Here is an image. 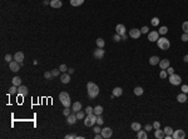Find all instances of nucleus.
<instances>
[{
	"label": "nucleus",
	"instance_id": "11",
	"mask_svg": "<svg viewBox=\"0 0 188 139\" xmlns=\"http://www.w3.org/2000/svg\"><path fill=\"white\" fill-rule=\"evenodd\" d=\"M159 39V33L158 32H150V33H148V40L149 41H157Z\"/></svg>",
	"mask_w": 188,
	"mask_h": 139
},
{
	"label": "nucleus",
	"instance_id": "19",
	"mask_svg": "<svg viewBox=\"0 0 188 139\" xmlns=\"http://www.w3.org/2000/svg\"><path fill=\"white\" fill-rule=\"evenodd\" d=\"M14 60H16L18 63H23V60H24V54H23L21 51H16L15 55H14Z\"/></svg>",
	"mask_w": 188,
	"mask_h": 139
},
{
	"label": "nucleus",
	"instance_id": "38",
	"mask_svg": "<svg viewBox=\"0 0 188 139\" xmlns=\"http://www.w3.org/2000/svg\"><path fill=\"white\" fill-rule=\"evenodd\" d=\"M150 23H152V25H153V26H157V25L159 24V19H158V18H153Z\"/></svg>",
	"mask_w": 188,
	"mask_h": 139
},
{
	"label": "nucleus",
	"instance_id": "56",
	"mask_svg": "<svg viewBox=\"0 0 188 139\" xmlns=\"http://www.w3.org/2000/svg\"><path fill=\"white\" fill-rule=\"evenodd\" d=\"M122 39H123V40H125V39H127V35H125V34L122 35Z\"/></svg>",
	"mask_w": 188,
	"mask_h": 139
},
{
	"label": "nucleus",
	"instance_id": "55",
	"mask_svg": "<svg viewBox=\"0 0 188 139\" xmlns=\"http://www.w3.org/2000/svg\"><path fill=\"white\" fill-rule=\"evenodd\" d=\"M183 60H184L186 63H188V55H184V58H183Z\"/></svg>",
	"mask_w": 188,
	"mask_h": 139
},
{
	"label": "nucleus",
	"instance_id": "12",
	"mask_svg": "<svg viewBox=\"0 0 188 139\" xmlns=\"http://www.w3.org/2000/svg\"><path fill=\"white\" fill-rule=\"evenodd\" d=\"M102 135H103V138H111L112 137V134H113V132H112V129L109 128V127H107V128H104V129H102Z\"/></svg>",
	"mask_w": 188,
	"mask_h": 139
},
{
	"label": "nucleus",
	"instance_id": "3",
	"mask_svg": "<svg viewBox=\"0 0 188 139\" xmlns=\"http://www.w3.org/2000/svg\"><path fill=\"white\" fill-rule=\"evenodd\" d=\"M97 114L92 113V114H88V117L84 118V125L85 127H93L95 123H97Z\"/></svg>",
	"mask_w": 188,
	"mask_h": 139
},
{
	"label": "nucleus",
	"instance_id": "31",
	"mask_svg": "<svg viewBox=\"0 0 188 139\" xmlns=\"http://www.w3.org/2000/svg\"><path fill=\"white\" fill-rule=\"evenodd\" d=\"M15 93H18V87L13 85L11 88L8 89V94H15Z\"/></svg>",
	"mask_w": 188,
	"mask_h": 139
},
{
	"label": "nucleus",
	"instance_id": "25",
	"mask_svg": "<svg viewBox=\"0 0 188 139\" xmlns=\"http://www.w3.org/2000/svg\"><path fill=\"white\" fill-rule=\"evenodd\" d=\"M122 94H123V89H122V88L117 87V88L113 89V95H114V97H120Z\"/></svg>",
	"mask_w": 188,
	"mask_h": 139
},
{
	"label": "nucleus",
	"instance_id": "28",
	"mask_svg": "<svg viewBox=\"0 0 188 139\" xmlns=\"http://www.w3.org/2000/svg\"><path fill=\"white\" fill-rule=\"evenodd\" d=\"M95 43H97V46H98V48H104V45H105V41H104V39H102V38H98Z\"/></svg>",
	"mask_w": 188,
	"mask_h": 139
},
{
	"label": "nucleus",
	"instance_id": "27",
	"mask_svg": "<svg viewBox=\"0 0 188 139\" xmlns=\"http://www.w3.org/2000/svg\"><path fill=\"white\" fill-rule=\"evenodd\" d=\"M94 114H97V115H102V113H103V106L102 105H97L95 108H94V112H93Z\"/></svg>",
	"mask_w": 188,
	"mask_h": 139
},
{
	"label": "nucleus",
	"instance_id": "43",
	"mask_svg": "<svg viewBox=\"0 0 188 139\" xmlns=\"http://www.w3.org/2000/svg\"><path fill=\"white\" fill-rule=\"evenodd\" d=\"M181 40H182V41H188V34L187 33H183V34H182Z\"/></svg>",
	"mask_w": 188,
	"mask_h": 139
},
{
	"label": "nucleus",
	"instance_id": "20",
	"mask_svg": "<svg viewBox=\"0 0 188 139\" xmlns=\"http://www.w3.org/2000/svg\"><path fill=\"white\" fill-rule=\"evenodd\" d=\"M137 138L138 139H147L148 138V134H147V130L144 129V130H138L137 132Z\"/></svg>",
	"mask_w": 188,
	"mask_h": 139
},
{
	"label": "nucleus",
	"instance_id": "35",
	"mask_svg": "<svg viewBox=\"0 0 188 139\" xmlns=\"http://www.w3.org/2000/svg\"><path fill=\"white\" fill-rule=\"evenodd\" d=\"M103 123H104L103 117H102V115H98V117H97V124H98V125H102Z\"/></svg>",
	"mask_w": 188,
	"mask_h": 139
},
{
	"label": "nucleus",
	"instance_id": "47",
	"mask_svg": "<svg viewBox=\"0 0 188 139\" xmlns=\"http://www.w3.org/2000/svg\"><path fill=\"white\" fill-rule=\"evenodd\" d=\"M44 76H45L46 79H50V78L53 76V75H51V71H45V73H44Z\"/></svg>",
	"mask_w": 188,
	"mask_h": 139
},
{
	"label": "nucleus",
	"instance_id": "15",
	"mask_svg": "<svg viewBox=\"0 0 188 139\" xmlns=\"http://www.w3.org/2000/svg\"><path fill=\"white\" fill-rule=\"evenodd\" d=\"M18 94L21 95V97H25V95L28 94V88H26L25 85H20V87H18Z\"/></svg>",
	"mask_w": 188,
	"mask_h": 139
},
{
	"label": "nucleus",
	"instance_id": "5",
	"mask_svg": "<svg viewBox=\"0 0 188 139\" xmlns=\"http://www.w3.org/2000/svg\"><path fill=\"white\" fill-rule=\"evenodd\" d=\"M168 80H169V83H171L172 85H179V84L182 83V78H181L178 74H172V75H169Z\"/></svg>",
	"mask_w": 188,
	"mask_h": 139
},
{
	"label": "nucleus",
	"instance_id": "16",
	"mask_svg": "<svg viewBox=\"0 0 188 139\" xmlns=\"http://www.w3.org/2000/svg\"><path fill=\"white\" fill-rule=\"evenodd\" d=\"M163 130H164V134H166V137H164V138H166V139H171V138H172V134H173V132H174V130H173L171 127H166Z\"/></svg>",
	"mask_w": 188,
	"mask_h": 139
},
{
	"label": "nucleus",
	"instance_id": "9",
	"mask_svg": "<svg viewBox=\"0 0 188 139\" xmlns=\"http://www.w3.org/2000/svg\"><path fill=\"white\" fill-rule=\"evenodd\" d=\"M141 35H142V32H141V30H138V29H136V28L129 30V36H130V38H133V39H138Z\"/></svg>",
	"mask_w": 188,
	"mask_h": 139
},
{
	"label": "nucleus",
	"instance_id": "39",
	"mask_svg": "<svg viewBox=\"0 0 188 139\" xmlns=\"http://www.w3.org/2000/svg\"><path fill=\"white\" fill-rule=\"evenodd\" d=\"M59 70H60L62 73H67V70H68V67H67L65 64H62V65L59 67Z\"/></svg>",
	"mask_w": 188,
	"mask_h": 139
},
{
	"label": "nucleus",
	"instance_id": "44",
	"mask_svg": "<svg viewBox=\"0 0 188 139\" xmlns=\"http://www.w3.org/2000/svg\"><path fill=\"white\" fill-rule=\"evenodd\" d=\"M85 112H87V114H92V113L94 112V108H92V106H87Z\"/></svg>",
	"mask_w": 188,
	"mask_h": 139
},
{
	"label": "nucleus",
	"instance_id": "8",
	"mask_svg": "<svg viewBox=\"0 0 188 139\" xmlns=\"http://www.w3.org/2000/svg\"><path fill=\"white\" fill-rule=\"evenodd\" d=\"M93 55H94L95 59H102V58L104 57V50H103V48H97V49L93 51Z\"/></svg>",
	"mask_w": 188,
	"mask_h": 139
},
{
	"label": "nucleus",
	"instance_id": "1",
	"mask_svg": "<svg viewBox=\"0 0 188 139\" xmlns=\"http://www.w3.org/2000/svg\"><path fill=\"white\" fill-rule=\"evenodd\" d=\"M87 90H88V97L92 98V99L97 98L98 94H99V87H98L95 83H93V81H88V84H87Z\"/></svg>",
	"mask_w": 188,
	"mask_h": 139
},
{
	"label": "nucleus",
	"instance_id": "13",
	"mask_svg": "<svg viewBox=\"0 0 188 139\" xmlns=\"http://www.w3.org/2000/svg\"><path fill=\"white\" fill-rule=\"evenodd\" d=\"M60 80H62L63 84H68V83L70 81V74H69V73H63V74L60 75Z\"/></svg>",
	"mask_w": 188,
	"mask_h": 139
},
{
	"label": "nucleus",
	"instance_id": "52",
	"mask_svg": "<svg viewBox=\"0 0 188 139\" xmlns=\"http://www.w3.org/2000/svg\"><path fill=\"white\" fill-rule=\"evenodd\" d=\"M93 130H94V133H95V134H97V133H100V132H102V129L99 128V125H98V127H94V128H93Z\"/></svg>",
	"mask_w": 188,
	"mask_h": 139
},
{
	"label": "nucleus",
	"instance_id": "4",
	"mask_svg": "<svg viewBox=\"0 0 188 139\" xmlns=\"http://www.w3.org/2000/svg\"><path fill=\"white\" fill-rule=\"evenodd\" d=\"M157 44H158V48L160 50H168L169 46H171V43H169V40L167 38H159L157 40Z\"/></svg>",
	"mask_w": 188,
	"mask_h": 139
},
{
	"label": "nucleus",
	"instance_id": "53",
	"mask_svg": "<svg viewBox=\"0 0 188 139\" xmlns=\"http://www.w3.org/2000/svg\"><path fill=\"white\" fill-rule=\"evenodd\" d=\"M144 129H146L147 132H149V130H152V129H153V125H149V124H147V125L144 127Z\"/></svg>",
	"mask_w": 188,
	"mask_h": 139
},
{
	"label": "nucleus",
	"instance_id": "54",
	"mask_svg": "<svg viewBox=\"0 0 188 139\" xmlns=\"http://www.w3.org/2000/svg\"><path fill=\"white\" fill-rule=\"evenodd\" d=\"M74 71L75 70L73 69V68H69V69H68V73H69V74H74Z\"/></svg>",
	"mask_w": 188,
	"mask_h": 139
},
{
	"label": "nucleus",
	"instance_id": "30",
	"mask_svg": "<svg viewBox=\"0 0 188 139\" xmlns=\"http://www.w3.org/2000/svg\"><path fill=\"white\" fill-rule=\"evenodd\" d=\"M134 94L138 95V97L142 95V94H143V88H142V87H137V88H134Z\"/></svg>",
	"mask_w": 188,
	"mask_h": 139
},
{
	"label": "nucleus",
	"instance_id": "49",
	"mask_svg": "<svg viewBox=\"0 0 188 139\" xmlns=\"http://www.w3.org/2000/svg\"><path fill=\"white\" fill-rule=\"evenodd\" d=\"M153 128H154V129H158V128H160V123H159L158 120H157V122H154V123H153Z\"/></svg>",
	"mask_w": 188,
	"mask_h": 139
},
{
	"label": "nucleus",
	"instance_id": "7",
	"mask_svg": "<svg viewBox=\"0 0 188 139\" xmlns=\"http://www.w3.org/2000/svg\"><path fill=\"white\" fill-rule=\"evenodd\" d=\"M76 120H78V118H76V114L75 113H70L68 117H67V123L69 124V125H73L76 123Z\"/></svg>",
	"mask_w": 188,
	"mask_h": 139
},
{
	"label": "nucleus",
	"instance_id": "40",
	"mask_svg": "<svg viewBox=\"0 0 188 139\" xmlns=\"http://www.w3.org/2000/svg\"><path fill=\"white\" fill-rule=\"evenodd\" d=\"M5 62H6V63H11V62H13V57H11L10 54H6V55H5Z\"/></svg>",
	"mask_w": 188,
	"mask_h": 139
},
{
	"label": "nucleus",
	"instance_id": "50",
	"mask_svg": "<svg viewBox=\"0 0 188 139\" xmlns=\"http://www.w3.org/2000/svg\"><path fill=\"white\" fill-rule=\"evenodd\" d=\"M120 39H122V36H120L119 34H115L114 36H113V40H114V41H119Z\"/></svg>",
	"mask_w": 188,
	"mask_h": 139
},
{
	"label": "nucleus",
	"instance_id": "32",
	"mask_svg": "<svg viewBox=\"0 0 188 139\" xmlns=\"http://www.w3.org/2000/svg\"><path fill=\"white\" fill-rule=\"evenodd\" d=\"M84 3V0H70V4L73 5V6H79V5H82Z\"/></svg>",
	"mask_w": 188,
	"mask_h": 139
},
{
	"label": "nucleus",
	"instance_id": "48",
	"mask_svg": "<svg viewBox=\"0 0 188 139\" xmlns=\"http://www.w3.org/2000/svg\"><path fill=\"white\" fill-rule=\"evenodd\" d=\"M63 114H64L65 117H68V115L70 114V110H69V108H64V110H63Z\"/></svg>",
	"mask_w": 188,
	"mask_h": 139
},
{
	"label": "nucleus",
	"instance_id": "21",
	"mask_svg": "<svg viewBox=\"0 0 188 139\" xmlns=\"http://www.w3.org/2000/svg\"><path fill=\"white\" fill-rule=\"evenodd\" d=\"M177 100H178L179 103H184V102H187L188 100L187 94H186V93H181V94H178V95H177Z\"/></svg>",
	"mask_w": 188,
	"mask_h": 139
},
{
	"label": "nucleus",
	"instance_id": "6",
	"mask_svg": "<svg viewBox=\"0 0 188 139\" xmlns=\"http://www.w3.org/2000/svg\"><path fill=\"white\" fill-rule=\"evenodd\" d=\"M172 138L173 139H184L186 138V133H184V130H182V129L174 130L173 134H172Z\"/></svg>",
	"mask_w": 188,
	"mask_h": 139
},
{
	"label": "nucleus",
	"instance_id": "37",
	"mask_svg": "<svg viewBox=\"0 0 188 139\" xmlns=\"http://www.w3.org/2000/svg\"><path fill=\"white\" fill-rule=\"evenodd\" d=\"M167 75H168V74H167V70H164V69H162V71L159 73V76H160L162 79H166Z\"/></svg>",
	"mask_w": 188,
	"mask_h": 139
},
{
	"label": "nucleus",
	"instance_id": "41",
	"mask_svg": "<svg viewBox=\"0 0 188 139\" xmlns=\"http://www.w3.org/2000/svg\"><path fill=\"white\" fill-rule=\"evenodd\" d=\"M166 70H167V74H168V75H172V74H174V69H173L172 67H168Z\"/></svg>",
	"mask_w": 188,
	"mask_h": 139
},
{
	"label": "nucleus",
	"instance_id": "51",
	"mask_svg": "<svg viewBox=\"0 0 188 139\" xmlns=\"http://www.w3.org/2000/svg\"><path fill=\"white\" fill-rule=\"evenodd\" d=\"M65 138L67 139H70V138L75 139V138H78V135H76V134H68V135H65Z\"/></svg>",
	"mask_w": 188,
	"mask_h": 139
},
{
	"label": "nucleus",
	"instance_id": "18",
	"mask_svg": "<svg viewBox=\"0 0 188 139\" xmlns=\"http://www.w3.org/2000/svg\"><path fill=\"white\" fill-rule=\"evenodd\" d=\"M62 5H63L62 0H50V6L54 9H59V8H62Z\"/></svg>",
	"mask_w": 188,
	"mask_h": 139
},
{
	"label": "nucleus",
	"instance_id": "23",
	"mask_svg": "<svg viewBox=\"0 0 188 139\" xmlns=\"http://www.w3.org/2000/svg\"><path fill=\"white\" fill-rule=\"evenodd\" d=\"M159 67H160V69H167L168 67H169V60L168 59H163V60H160L159 62Z\"/></svg>",
	"mask_w": 188,
	"mask_h": 139
},
{
	"label": "nucleus",
	"instance_id": "45",
	"mask_svg": "<svg viewBox=\"0 0 188 139\" xmlns=\"http://www.w3.org/2000/svg\"><path fill=\"white\" fill-rule=\"evenodd\" d=\"M182 93H186V94L188 93V85L187 84H183V85H182Z\"/></svg>",
	"mask_w": 188,
	"mask_h": 139
},
{
	"label": "nucleus",
	"instance_id": "24",
	"mask_svg": "<svg viewBox=\"0 0 188 139\" xmlns=\"http://www.w3.org/2000/svg\"><path fill=\"white\" fill-rule=\"evenodd\" d=\"M80 109H82V103H80V102H75V103H73V105H72V110H73L74 113L79 112Z\"/></svg>",
	"mask_w": 188,
	"mask_h": 139
},
{
	"label": "nucleus",
	"instance_id": "33",
	"mask_svg": "<svg viewBox=\"0 0 188 139\" xmlns=\"http://www.w3.org/2000/svg\"><path fill=\"white\" fill-rule=\"evenodd\" d=\"M158 33H159L160 35L167 34V33H168V28H167V26H160V28H159V30H158Z\"/></svg>",
	"mask_w": 188,
	"mask_h": 139
},
{
	"label": "nucleus",
	"instance_id": "46",
	"mask_svg": "<svg viewBox=\"0 0 188 139\" xmlns=\"http://www.w3.org/2000/svg\"><path fill=\"white\" fill-rule=\"evenodd\" d=\"M148 26H143L142 29H141V32H142V34H148Z\"/></svg>",
	"mask_w": 188,
	"mask_h": 139
},
{
	"label": "nucleus",
	"instance_id": "34",
	"mask_svg": "<svg viewBox=\"0 0 188 139\" xmlns=\"http://www.w3.org/2000/svg\"><path fill=\"white\" fill-rule=\"evenodd\" d=\"M75 114H76V118H78V119H84V117H85V115H84V112H82V110L76 112Z\"/></svg>",
	"mask_w": 188,
	"mask_h": 139
},
{
	"label": "nucleus",
	"instance_id": "57",
	"mask_svg": "<svg viewBox=\"0 0 188 139\" xmlns=\"http://www.w3.org/2000/svg\"><path fill=\"white\" fill-rule=\"evenodd\" d=\"M187 98H188V95H187Z\"/></svg>",
	"mask_w": 188,
	"mask_h": 139
},
{
	"label": "nucleus",
	"instance_id": "14",
	"mask_svg": "<svg viewBox=\"0 0 188 139\" xmlns=\"http://www.w3.org/2000/svg\"><path fill=\"white\" fill-rule=\"evenodd\" d=\"M115 32H117V34H119L122 36V35L125 34V26H124L123 24H118V25L115 26Z\"/></svg>",
	"mask_w": 188,
	"mask_h": 139
},
{
	"label": "nucleus",
	"instance_id": "22",
	"mask_svg": "<svg viewBox=\"0 0 188 139\" xmlns=\"http://www.w3.org/2000/svg\"><path fill=\"white\" fill-rule=\"evenodd\" d=\"M159 62H160V59H159L157 55H153V57H150L149 58V64L150 65H157V64H159Z\"/></svg>",
	"mask_w": 188,
	"mask_h": 139
},
{
	"label": "nucleus",
	"instance_id": "42",
	"mask_svg": "<svg viewBox=\"0 0 188 139\" xmlns=\"http://www.w3.org/2000/svg\"><path fill=\"white\" fill-rule=\"evenodd\" d=\"M59 73H60V70L59 69H53L51 70V75H53V76H58Z\"/></svg>",
	"mask_w": 188,
	"mask_h": 139
},
{
	"label": "nucleus",
	"instance_id": "10",
	"mask_svg": "<svg viewBox=\"0 0 188 139\" xmlns=\"http://www.w3.org/2000/svg\"><path fill=\"white\" fill-rule=\"evenodd\" d=\"M9 68H10V70L11 71H18V70L20 69V63H18L16 60H13L11 63H9Z\"/></svg>",
	"mask_w": 188,
	"mask_h": 139
},
{
	"label": "nucleus",
	"instance_id": "2",
	"mask_svg": "<svg viewBox=\"0 0 188 139\" xmlns=\"http://www.w3.org/2000/svg\"><path fill=\"white\" fill-rule=\"evenodd\" d=\"M59 100H60V103L63 104L64 108H69L70 104H72L70 97H69V94H68L67 92H62V93L59 94Z\"/></svg>",
	"mask_w": 188,
	"mask_h": 139
},
{
	"label": "nucleus",
	"instance_id": "17",
	"mask_svg": "<svg viewBox=\"0 0 188 139\" xmlns=\"http://www.w3.org/2000/svg\"><path fill=\"white\" fill-rule=\"evenodd\" d=\"M154 137L157 139H163L166 137V134H164V130H162L160 128H158V129H155V132H154Z\"/></svg>",
	"mask_w": 188,
	"mask_h": 139
},
{
	"label": "nucleus",
	"instance_id": "36",
	"mask_svg": "<svg viewBox=\"0 0 188 139\" xmlns=\"http://www.w3.org/2000/svg\"><path fill=\"white\" fill-rule=\"evenodd\" d=\"M182 30H183V33H187L188 34V21H184L182 24Z\"/></svg>",
	"mask_w": 188,
	"mask_h": 139
},
{
	"label": "nucleus",
	"instance_id": "26",
	"mask_svg": "<svg viewBox=\"0 0 188 139\" xmlns=\"http://www.w3.org/2000/svg\"><path fill=\"white\" fill-rule=\"evenodd\" d=\"M11 81H13V85H15V87H20L21 85V79L19 76H14Z\"/></svg>",
	"mask_w": 188,
	"mask_h": 139
},
{
	"label": "nucleus",
	"instance_id": "29",
	"mask_svg": "<svg viewBox=\"0 0 188 139\" xmlns=\"http://www.w3.org/2000/svg\"><path fill=\"white\" fill-rule=\"evenodd\" d=\"M130 128H132L134 132H138V130L141 129V124H139V123H137V122H134V123H132V124H130Z\"/></svg>",
	"mask_w": 188,
	"mask_h": 139
}]
</instances>
